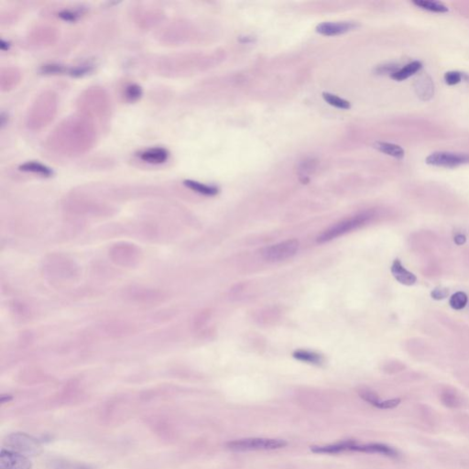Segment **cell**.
Listing matches in <instances>:
<instances>
[{
    "instance_id": "4316f807",
    "label": "cell",
    "mask_w": 469,
    "mask_h": 469,
    "mask_svg": "<svg viewBox=\"0 0 469 469\" xmlns=\"http://www.w3.org/2000/svg\"><path fill=\"white\" fill-rule=\"evenodd\" d=\"M316 168V163L312 159H310V160H305L303 161L301 165H300V168H299V172H300V175L302 178H307L308 177V174L311 173V171Z\"/></svg>"
},
{
    "instance_id": "1f68e13d",
    "label": "cell",
    "mask_w": 469,
    "mask_h": 469,
    "mask_svg": "<svg viewBox=\"0 0 469 469\" xmlns=\"http://www.w3.org/2000/svg\"><path fill=\"white\" fill-rule=\"evenodd\" d=\"M398 70L399 69L395 65H392V64L382 65L377 69L379 73H390V75H393L394 72H397Z\"/></svg>"
},
{
    "instance_id": "6da1fadb",
    "label": "cell",
    "mask_w": 469,
    "mask_h": 469,
    "mask_svg": "<svg viewBox=\"0 0 469 469\" xmlns=\"http://www.w3.org/2000/svg\"><path fill=\"white\" fill-rule=\"evenodd\" d=\"M94 136L93 124L89 120L73 118L64 122L50 136V144L60 151L77 153L90 148Z\"/></svg>"
},
{
    "instance_id": "ba28073f",
    "label": "cell",
    "mask_w": 469,
    "mask_h": 469,
    "mask_svg": "<svg viewBox=\"0 0 469 469\" xmlns=\"http://www.w3.org/2000/svg\"><path fill=\"white\" fill-rule=\"evenodd\" d=\"M32 464L27 456L17 452L2 449L0 455L1 469H32Z\"/></svg>"
},
{
    "instance_id": "9a60e30c",
    "label": "cell",
    "mask_w": 469,
    "mask_h": 469,
    "mask_svg": "<svg viewBox=\"0 0 469 469\" xmlns=\"http://www.w3.org/2000/svg\"><path fill=\"white\" fill-rule=\"evenodd\" d=\"M375 149H378L380 152L392 156L393 158L402 159L404 157V149L401 146L388 142L377 141L374 143Z\"/></svg>"
},
{
    "instance_id": "4dcf8cb0",
    "label": "cell",
    "mask_w": 469,
    "mask_h": 469,
    "mask_svg": "<svg viewBox=\"0 0 469 469\" xmlns=\"http://www.w3.org/2000/svg\"><path fill=\"white\" fill-rule=\"evenodd\" d=\"M60 18H63V20H67V21H74L76 19L77 17L79 16V14L77 12H74V11H70V10H65V11H63L62 13H60Z\"/></svg>"
},
{
    "instance_id": "ac0fdd59",
    "label": "cell",
    "mask_w": 469,
    "mask_h": 469,
    "mask_svg": "<svg viewBox=\"0 0 469 469\" xmlns=\"http://www.w3.org/2000/svg\"><path fill=\"white\" fill-rule=\"evenodd\" d=\"M185 185L186 187H188L189 189L193 190L196 193L203 194V195H207V196H214V195L218 194V192H219V190L216 186L203 185V184L195 181V180H185Z\"/></svg>"
},
{
    "instance_id": "ffe728a7",
    "label": "cell",
    "mask_w": 469,
    "mask_h": 469,
    "mask_svg": "<svg viewBox=\"0 0 469 469\" xmlns=\"http://www.w3.org/2000/svg\"><path fill=\"white\" fill-rule=\"evenodd\" d=\"M412 3L419 7L420 9H425L435 13H446L448 11L447 6L439 1H430V0H414Z\"/></svg>"
},
{
    "instance_id": "8fae6325",
    "label": "cell",
    "mask_w": 469,
    "mask_h": 469,
    "mask_svg": "<svg viewBox=\"0 0 469 469\" xmlns=\"http://www.w3.org/2000/svg\"><path fill=\"white\" fill-rule=\"evenodd\" d=\"M390 271L393 273V277L395 278V280L399 281L401 284L411 286V285H414L417 281V277L412 272L406 270L405 267L402 265V262L399 259H395L393 262Z\"/></svg>"
},
{
    "instance_id": "30bf717a",
    "label": "cell",
    "mask_w": 469,
    "mask_h": 469,
    "mask_svg": "<svg viewBox=\"0 0 469 469\" xmlns=\"http://www.w3.org/2000/svg\"><path fill=\"white\" fill-rule=\"evenodd\" d=\"M349 451L361 452L368 454H380L389 457H395L398 456L397 451L395 449L382 444H368L363 446H358L356 444L350 447Z\"/></svg>"
},
{
    "instance_id": "5bb4252c",
    "label": "cell",
    "mask_w": 469,
    "mask_h": 469,
    "mask_svg": "<svg viewBox=\"0 0 469 469\" xmlns=\"http://www.w3.org/2000/svg\"><path fill=\"white\" fill-rule=\"evenodd\" d=\"M356 444L355 440H346L329 446H314L311 447V451L316 454H339L341 452L349 451L350 447Z\"/></svg>"
},
{
    "instance_id": "8992f818",
    "label": "cell",
    "mask_w": 469,
    "mask_h": 469,
    "mask_svg": "<svg viewBox=\"0 0 469 469\" xmlns=\"http://www.w3.org/2000/svg\"><path fill=\"white\" fill-rule=\"evenodd\" d=\"M299 248L300 243L297 239H288L263 248L262 256L268 262H283L295 256Z\"/></svg>"
},
{
    "instance_id": "4fadbf2b",
    "label": "cell",
    "mask_w": 469,
    "mask_h": 469,
    "mask_svg": "<svg viewBox=\"0 0 469 469\" xmlns=\"http://www.w3.org/2000/svg\"><path fill=\"white\" fill-rule=\"evenodd\" d=\"M414 89L419 98L424 101L430 100L434 94L433 80L428 75L418 77V79L414 83Z\"/></svg>"
},
{
    "instance_id": "f546056e",
    "label": "cell",
    "mask_w": 469,
    "mask_h": 469,
    "mask_svg": "<svg viewBox=\"0 0 469 469\" xmlns=\"http://www.w3.org/2000/svg\"><path fill=\"white\" fill-rule=\"evenodd\" d=\"M447 295H448V290L446 289V288H440V287L433 290V292L431 293L432 298L434 300H437V301L447 298Z\"/></svg>"
},
{
    "instance_id": "7c38bea8",
    "label": "cell",
    "mask_w": 469,
    "mask_h": 469,
    "mask_svg": "<svg viewBox=\"0 0 469 469\" xmlns=\"http://www.w3.org/2000/svg\"><path fill=\"white\" fill-rule=\"evenodd\" d=\"M139 158L144 163L162 164L169 159V151L164 148H150L139 153Z\"/></svg>"
},
{
    "instance_id": "484cf974",
    "label": "cell",
    "mask_w": 469,
    "mask_h": 469,
    "mask_svg": "<svg viewBox=\"0 0 469 469\" xmlns=\"http://www.w3.org/2000/svg\"><path fill=\"white\" fill-rule=\"evenodd\" d=\"M441 401L446 406L449 407V408H456L459 406L458 398L456 397L454 393H449V392L442 393Z\"/></svg>"
},
{
    "instance_id": "e0dca14e",
    "label": "cell",
    "mask_w": 469,
    "mask_h": 469,
    "mask_svg": "<svg viewBox=\"0 0 469 469\" xmlns=\"http://www.w3.org/2000/svg\"><path fill=\"white\" fill-rule=\"evenodd\" d=\"M293 356L297 360L306 362L312 365H322L324 363V356L316 352L297 350L293 353Z\"/></svg>"
},
{
    "instance_id": "603a6c76",
    "label": "cell",
    "mask_w": 469,
    "mask_h": 469,
    "mask_svg": "<svg viewBox=\"0 0 469 469\" xmlns=\"http://www.w3.org/2000/svg\"><path fill=\"white\" fill-rule=\"evenodd\" d=\"M467 296L463 292H457L452 295L449 300V304L454 310H462L467 304Z\"/></svg>"
},
{
    "instance_id": "cb8c5ba5",
    "label": "cell",
    "mask_w": 469,
    "mask_h": 469,
    "mask_svg": "<svg viewBox=\"0 0 469 469\" xmlns=\"http://www.w3.org/2000/svg\"><path fill=\"white\" fill-rule=\"evenodd\" d=\"M359 396H360L361 399H363L365 402H369L370 404H371L372 406L377 407L379 406V403H380V400H379V396L376 394V393L371 392L370 389H363L359 392Z\"/></svg>"
},
{
    "instance_id": "d6a6232c",
    "label": "cell",
    "mask_w": 469,
    "mask_h": 469,
    "mask_svg": "<svg viewBox=\"0 0 469 469\" xmlns=\"http://www.w3.org/2000/svg\"><path fill=\"white\" fill-rule=\"evenodd\" d=\"M465 236H462V234L456 236V239H455V242H456L457 245H461V244L465 243Z\"/></svg>"
},
{
    "instance_id": "836d02e7",
    "label": "cell",
    "mask_w": 469,
    "mask_h": 469,
    "mask_svg": "<svg viewBox=\"0 0 469 469\" xmlns=\"http://www.w3.org/2000/svg\"><path fill=\"white\" fill-rule=\"evenodd\" d=\"M10 400H11V396H9V395H7V396H2V397H1V402H2V403L9 402Z\"/></svg>"
},
{
    "instance_id": "83f0119b",
    "label": "cell",
    "mask_w": 469,
    "mask_h": 469,
    "mask_svg": "<svg viewBox=\"0 0 469 469\" xmlns=\"http://www.w3.org/2000/svg\"><path fill=\"white\" fill-rule=\"evenodd\" d=\"M463 79V74L459 72H448L445 74V81L448 86L459 84Z\"/></svg>"
},
{
    "instance_id": "d4e9b609",
    "label": "cell",
    "mask_w": 469,
    "mask_h": 469,
    "mask_svg": "<svg viewBox=\"0 0 469 469\" xmlns=\"http://www.w3.org/2000/svg\"><path fill=\"white\" fill-rule=\"evenodd\" d=\"M141 95V88L137 85H129L125 90V97L127 101L134 102L139 99Z\"/></svg>"
},
{
    "instance_id": "52a82bcc",
    "label": "cell",
    "mask_w": 469,
    "mask_h": 469,
    "mask_svg": "<svg viewBox=\"0 0 469 469\" xmlns=\"http://www.w3.org/2000/svg\"><path fill=\"white\" fill-rule=\"evenodd\" d=\"M425 163L435 167L456 168L469 163V155L461 152L435 151L430 154Z\"/></svg>"
},
{
    "instance_id": "277c9868",
    "label": "cell",
    "mask_w": 469,
    "mask_h": 469,
    "mask_svg": "<svg viewBox=\"0 0 469 469\" xmlns=\"http://www.w3.org/2000/svg\"><path fill=\"white\" fill-rule=\"evenodd\" d=\"M227 447L236 451L245 450H275L287 446V442L282 439H268V438H247L234 440L227 442Z\"/></svg>"
},
{
    "instance_id": "7402d4cb",
    "label": "cell",
    "mask_w": 469,
    "mask_h": 469,
    "mask_svg": "<svg viewBox=\"0 0 469 469\" xmlns=\"http://www.w3.org/2000/svg\"><path fill=\"white\" fill-rule=\"evenodd\" d=\"M323 98L325 99L327 104H329L330 106L334 107L336 109H349L351 108V105L348 101L339 97L337 95H332L329 93H324L323 94Z\"/></svg>"
},
{
    "instance_id": "d6986e66",
    "label": "cell",
    "mask_w": 469,
    "mask_h": 469,
    "mask_svg": "<svg viewBox=\"0 0 469 469\" xmlns=\"http://www.w3.org/2000/svg\"><path fill=\"white\" fill-rule=\"evenodd\" d=\"M19 169L23 172H32V173L40 174L44 177H50L54 174V172L50 168L47 167L41 163H36V162H29V163H24L19 166Z\"/></svg>"
},
{
    "instance_id": "44dd1931",
    "label": "cell",
    "mask_w": 469,
    "mask_h": 469,
    "mask_svg": "<svg viewBox=\"0 0 469 469\" xmlns=\"http://www.w3.org/2000/svg\"><path fill=\"white\" fill-rule=\"evenodd\" d=\"M50 469H95L91 465L73 461L56 459L50 462Z\"/></svg>"
},
{
    "instance_id": "9c48e42d",
    "label": "cell",
    "mask_w": 469,
    "mask_h": 469,
    "mask_svg": "<svg viewBox=\"0 0 469 469\" xmlns=\"http://www.w3.org/2000/svg\"><path fill=\"white\" fill-rule=\"evenodd\" d=\"M356 27V23L349 21L323 22L316 27V32L325 36H336L350 32Z\"/></svg>"
},
{
    "instance_id": "2e32d148",
    "label": "cell",
    "mask_w": 469,
    "mask_h": 469,
    "mask_svg": "<svg viewBox=\"0 0 469 469\" xmlns=\"http://www.w3.org/2000/svg\"><path fill=\"white\" fill-rule=\"evenodd\" d=\"M421 69H422V63L418 61H414V62L408 63L404 67L399 69L397 72L393 73L392 78L396 81H404L409 77L415 74L416 72H419Z\"/></svg>"
},
{
    "instance_id": "f1b7e54d",
    "label": "cell",
    "mask_w": 469,
    "mask_h": 469,
    "mask_svg": "<svg viewBox=\"0 0 469 469\" xmlns=\"http://www.w3.org/2000/svg\"><path fill=\"white\" fill-rule=\"evenodd\" d=\"M400 403H401V399H392V400H387V401H381L377 408L381 409V410H390V409H394L399 406Z\"/></svg>"
},
{
    "instance_id": "3957f363",
    "label": "cell",
    "mask_w": 469,
    "mask_h": 469,
    "mask_svg": "<svg viewBox=\"0 0 469 469\" xmlns=\"http://www.w3.org/2000/svg\"><path fill=\"white\" fill-rule=\"evenodd\" d=\"M57 108L56 96L53 93H44L36 100L29 115V126L40 128L46 126L55 117Z\"/></svg>"
},
{
    "instance_id": "7a4b0ae2",
    "label": "cell",
    "mask_w": 469,
    "mask_h": 469,
    "mask_svg": "<svg viewBox=\"0 0 469 469\" xmlns=\"http://www.w3.org/2000/svg\"><path fill=\"white\" fill-rule=\"evenodd\" d=\"M375 217V212L372 210L365 211V212L357 214L354 217H349L342 221L336 223L334 226L327 228L326 230L322 232L317 237V242L323 244L331 241L333 239H337L343 234L352 232L355 229L359 228L361 226H365L368 222H370Z\"/></svg>"
},
{
    "instance_id": "5b68a950",
    "label": "cell",
    "mask_w": 469,
    "mask_h": 469,
    "mask_svg": "<svg viewBox=\"0 0 469 469\" xmlns=\"http://www.w3.org/2000/svg\"><path fill=\"white\" fill-rule=\"evenodd\" d=\"M5 444L13 451L25 456H39L42 451L41 442L27 433H12L5 440Z\"/></svg>"
}]
</instances>
